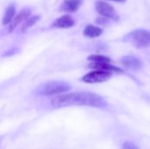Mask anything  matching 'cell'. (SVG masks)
Returning a JSON list of instances; mask_svg holds the SVG:
<instances>
[{"label":"cell","mask_w":150,"mask_h":149,"mask_svg":"<svg viewBox=\"0 0 150 149\" xmlns=\"http://www.w3.org/2000/svg\"><path fill=\"white\" fill-rule=\"evenodd\" d=\"M89 68L93 69H99V70H105V71H110V72H117V73H123V70L116 67L111 62H91L89 65Z\"/></svg>","instance_id":"52a82bcc"},{"label":"cell","mask_w":150,"mask_h":149,"mask_svg":"<svg viewBox=\"0 0 150 149\" xmlns=\"http://www.w3.org/2000/svg\"><path fill=\"white\" fill-rule=\"evenodd\" d=\"M75 25V20L70 15H63L54 21L52 27L55 28H69Z\"/></svg>","instance_id":"ba28073f"},{"label":"cell","mask_w":150,"mask_h":149,"mask_svg":"<svg viewBox=\"0 0 150 149\" xmlns=\"http://www.w3.org/2000/svg\"><path fill=\"white\" fill-rule=\"evenodd\" d=\"M122 149H140L139 147L134 144V142H131V141H125L123 143V146H122Z\"/></svg>","instance_id":"9a60e30c"},{"label":"cell","mask_w":150,"mask_h":149,"mask_svg":"<svg viewBox=\"0 0 150 149\" xmlns=\"http://www.w3.org/2000/svg\"><path fill=\"white\" fill-rule=\"evenodd\" d=\"M121 64L126 67L127 68L130 69V70H138L140 69L141 66H142V62L141 61L133 55H127V56H124L121 60H120Z\"/></svg>","instance_id":"8992f818"},{"label":"cell","mask_w":150,"mask_h":149,"mask_svg":"<svg viewBox=\"0 0 150 149\" xmlns=\"http://www.w3.org/2000/svg\"><path fill=\"white\" fill-rule=\"evenodd\" d=\"M125 40L137 48L150 47V32L145 29L134 30L126 36Z\"/></svg>","instance_id":"7a4b0ae2"},{"label":"cell","mask_w":150,"mask_h":149,"mask_svg":"<svg viewBox=\"0 0 150 149\" xmlns=\"http://www.w3.org/2000/svg\"><path fill=\"white\" fill-rule=\"evenodd\" d=\"M96 11L101 16L112 20H119L120 17L113 6L105 1H98L96 3Z\"/></svg>","instance_id":"5b68a950"},{"label":"cell","mask_w":150,"mask_h":149,"mask_svg":"<svg viewBox=\"0 0 150 149\" xmlns=\"http://www.w3.org/2000/svg\"><path fill=\"white\" fill-rule=\"evenodd\" d=\"M112 76V72L95 69L94 71H91V72L86 74L85 76H83L81 78V81L87 83H104V82L109 80Z\"/></svg>","instance_id":"277c9868"},{"label":"cell","mask_w":150,"mask_h":149,"mask_svg":"<svg viewBox=\"0 0 150 149\" xmlns=\"http://www.w3.org/2000/svg\"><path fill=\"white\" fill-rule=\"evenodd\" d=\"M30 14H31V11L29 9H24L18 15H16L15 18H13V20L11 22V25H10V32H12L20 23H22L23 21H25L29 17Z\"/></svg>","instance_id":"9c48e42d"},{"label":"cell","mask_w":150,"mask_h":149,"mask_svg":"<svg viewBox=\"0 0 150 149\" xmlns=\"http://www.w3.org/2000/svg\"><path fill=\"white\" fill-rule=\"evenodd\" d=\"M54 108H63L69 106H91L103 108L107 105L106 101L99 95L88 91H79L60 95L51 100Z\"/></svg>","instance_id":"6da1fadb"},{"label":"cell","mask_w":150,"mask_h":149,"mask_svg":"<svg viewBox=\"0 0 150 149\" xmlns=\"http://www.w3.org/2000/svg\"><path fill=\"white\" fill-rule=\"evenodd\" d=\"M83 4V0H64L61 5V10L65 11H76Z\"/></svg>","instance_id":"30bf717a"},{"label":"cell","mask_w":150,"mask_h":149,"mask_svg":"<svg viewBox=\"0 0 150 149\" xmlns=\"http://www.w3.org/2000/svg\"><path fill=\"white\" fill-rule=\"evenodd\" d=\"M16 16V8H15V5L14 4H10L5 12H4V18H3V25H7V24H11V22L13 20V18H15Z\"/></svg>","instance_id":"7c38bea8"},{"label":"cell","mask_w":150,"mask_h":149,"mask_svg":"<svg viewBox=\"0 0 150 149\" xmlns=\"http://www.w3.org/2000/svg\"><path fill=\"white\" fill-rule=\"evenodd\" d=\"M110 1H115V2H125L126 0H110Z\"/></svg>","instance_id":"2e32d148"},{"label":"cell","mask_w":150,"mask_h":149,"mask_svg":"<svg viewBox=\"0 0 150 149\" xmlns=\"http://www.w3.org/2000/svg\"><path fill=\"white\" fill-rule=\"evenodd\" d=\"M71 87L69 83L62 81H53L45 83L41 90H40V94L43 96H53V95H57L61 93L67 92L70 90Z\"/></svg>","instance_id":"3957f363"},{"label":"cell","mask_w":150,"mask_h":149,"mask_svg":"<svg viewBox=\"0 0 150 149\" xmlns=\"http://www.w3.org/2000/svg\"><path fill=\"white\" fill-rule=\"evenodd\" d=\"M88 60L91 62H111V59L105 55L100 54H93L88 57Z\"/></svg>","instance_id":"4fadbf2b"},{"label":"cell","mask_w":150,"mask_h":149,"mask_svg":"<svg viewBox=\"0 0 150 149\" xmlns=\"http://www.w3.org/2000/svg\"><path fill=\"white\" fill-rule=\"evenodd\" d=\"M40 19V16H33V17H30L29 18H27L25 20V22H24V25L22 26V32H25V30H27L28 28H30L32 25H33L38 20Z\"/></svg>","instance_id":"5bb4252c"},{"label":"cell","mask_w":150,"mask_h":149,"mask_svg":"<svg viewBox=\"0 0 150 149\" xmlns=\"http://www.w3.org/2000/svg\"><path fill=\"white\" fill-rule=\"evenodd\" d=\"M103 33V29L93 25H87L83 30V34L89 38H97Z\"/></svg>","instance_id":"8fae6325"}]
</instances>
